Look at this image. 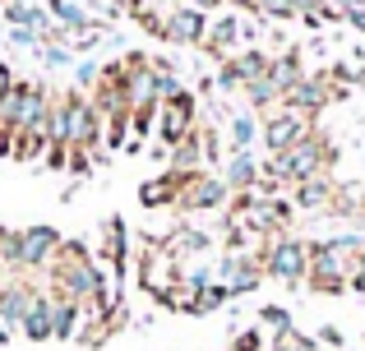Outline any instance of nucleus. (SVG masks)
<instances>
[{
  "instance_id": "nucleus-37",
  "label": "nucleus",
  "mask_w": 365,
  "mask_h": 351,
  "mask_svg": "<svg viewBox=\"0 0 365 351\" xmlns=\"http://www.w3.org/2000/svg\"><path fill=\"white\" fill-rule=\"evenodd\" d=\"M111 5H116V9H134V5H139V0H111Z\"/></svg>"
},
{
  "instance_id": "nucleus-18",
  "label": "nucleus",
  "mask_w": 365,
  "mask_h": 351,
  "mask_svg": "<svg viewBox=\"0 0 365 351\" xmlns=\"http://www.w3.org/2000/svg\"><path fill=\"white\" fill-rule=\"evenodd\" d=\"M259 176H264V167H259L250 153H232L227 167H222V180L232 185V194H250V189L259 185Z\"/></svg>"
},
{
  "instance_id": "nucleus-19",
  "label": "nucleus",
  "mask_w": 365,
  "mask_h": 351,
  "mask_svg": "<svg viewBox=\"0 0 365 351\" xmlns=\"http://www.w3.org/2000/svg\"><path fill=\"white\" fill-rule=\"evenodd\" d=\"M171 172H208V148H204V130H195L190 139H180L171 148Z\"/></svg>"
},
{
  "instance_id": "nucleus-35",
  "label": "nucleus",
  "mask_w": 365,
  "mask_h": 351,
  "mask_svg": "<svg viewBox=\"0 0 365 351\" xmlns=\"http://www.w3.org/2000/svg\"><path fill=\"white\" fill-rule=\"evenodd\" d=\"M333 5H338V9H342V14H347V9H361V5H365V0H333Z\"/></svg>"
},
{
  "instance_id": "nucleus-2",
  "label": "nucleus",
  "mask_w": 365,
  "mask_h": 351,
  "mask_svg": "<svg viewBox=\"0 0 365 351\" xmlns=\"http://www.w3.org/2000/svg\"><path fill=\"white\" fill-rule=\"evenodd\" d=\"M61 107H65V144H70L74 153L107 157V144H102V116H98V107H93L88 93L65 88Z\"/></svg>"
},
{
  "instance_id": "nucleus-39",
  "label": "nucleus",
  "mask_w": 365,
  "mask_h": 351,
  "mask_svg": "<svg viewBox=\"0 0 365 351\" xmlns=\"http://www.w3.org/2000/svg\"><path fill=\"white\" fill-rule=\"evenodd\" d=\"M0 291H5V273H0Z\"/></svg>"
},
{
  "instance_id": "nucleus-22",
  "label": "nucleus",
  "mask_w": 365,
  "mask_h": 351,
  "mask_svg": "<svg viewBox=\"0 0 365 351\" xmlns=\"http://www.w3.org/2000/svg\"><path fill=\"white\" fill-rule=\"evenodd\" d=\"M46 9H51V19L65 28V33H79L83 37V33H93V28H98L88 14H83L79 0H46Z\"/></svg>"
},
{
  "instance_id": "nucleus-40",
  "label": "nucleus",
  "mask_w": 365,
  "mask_h": 351,
  "mask_svg": "<svg viewBox=\"0 0 365 351\" xmlns=\"http://www.w3.org/2000/svg\"><path fill=\"white\" fill-rule=\"evenodd\" d=\"M5 5H14V0H5Z\"/></svg>"
},
{
  "instance_id": "nucleus-9",
  "label": "nucleus",
  "mask_w": 365,
  "mask_h": 351,
  "mask_svg": "<svg viewBox=\"0 0 365 351\" xmlns=\"http://www.w3.org/2000/svg\"><path fill=\"white\" fill-rule=\"evenodd\" d=\"M310 116H301V111H292L282 102V107H273L264 116V144H268V153H287L292 144H301L305 135H310Z\"/></svg>"
},
{
  "instance_id": "nucleus-27",
  "label": "nucleus",
  "mask_w": 365,
  "mask_h": 351,
  "mask_svg": "<svg viewBox=\"0 0 365 351\" xmlns=\"http://www.w3.org/2000/svg\"><path fill=\"white\" fill-rule=\"evenodd\" d=\"M0 273H19V231L0 226Z\"/></svg>"
},
{
  "instance_id": "nucleus-17",
  "label": "nucleus",
  "mask_w": 365,
  "mask_h": 351,
  "mask_svg": "<svg viewBox=\"0 0 365 351\" xmlns=\"http://www.w3.org/2000/svg\"><path fill=\"white\" fill-rule=\"evenodd\" d=\"M292 204L296 208H333L338 204V185L329 180V172L310 176V180H301V185H292Z\"/></svg>"
},
{
  "instance_id": "nucleus-21",
  "label": "nucleus",
  "mask_w": 365,
  "mask_h": 351,
  "mask_svg": "<svg viewBox=\"0 0 365 351\" xmlns=\"http://www.w3.org/2000/svg\"><path fill=\"white\" fill-rule=\"evenodd\" d=\"M83 305L79 300H65V296H51V337H79L83 328Z\"/></svg>"
},
{
  "instance_id": "nucleus-5",
  "label": "nucleus",
  "mask_w": 365,
  "mask_h": 351,
  "mask_svg": "<svg viewBox=\"0 0 365 351\" xmlns=\"http://www.w3.org/2000/svg\"><path fill=\"white\" fill-rule=\"evenodd\" d=\"M264 278H268V273H264V250H241V245H232V250L217 259V282H222L232 296L255 291Z\"/></svg>"
},
{
  "instance_id": "nucleus-15",
  "label": "nucleus",
  "mask_w": 365,
  "mask_h": 351,
  "mask_svg": "<svg viewBox=\"0 0 365 351\" xmlns=\"http://www.w3.org/2000/svg\"><path fill=\"white\" fill-rule=\"evenodd\" d=\"M190 172H162L158 180H148V185H139V204L143 208H176L180 199V185H185Z\"/></svg>"
},
{
  "instance_id": "nucleus-34",
  "label": "nucleus",
  "mask_w": 365,
  "mask_h": 351,
  "mask_svg": "<svg viewBox=\"0 0 365 351\" xmlns=\"http://www.w3.org/2000/svg\"><path fill=\"white\" fill-rule=\"evenodd\" d=\"M347 23H351V28H361V33H365V5H361V9H347Z\"/></svg>"
},
{
  "instance_id": "nucleus-6",
  "label": "nucleus",
  "mask_w": 365,
  "mask_h": 351,
  "mask_svg": "<svg viewBox=\"0 0 365 351\" xmlns=\"http://www.w3.org/2000/svg\"><path fill=\"white\" fill-rule=\"evenodd\" d=\"M199 130V107H195V98H190L185 88L180 93H171V98H162V107H158V139L167 148H176L180 139H190Z\"/></svg>"
},
{
  "instance_id": "nucleus-24",
  "label": "nucleus",
  "mask_w": 365,
  "mask_h": 351,
  "mask_svg": "<svg viewBox=\"0 0 365 351\" xmlns=\"http://www.w3.org/2000/svg\"><path fill=\"white\" fill-rule=\"evenodd\" d=\"M264 139V125L255 120V111H236L232 116V153H250V144Z\"/></svg>"
},
{
  "instance_id": "nucleus-3",
  "label": "nucleus",
  "mask_w": 365,
  "mask_h": 351,
  "mask_svg": "<svg viewBox=\"0 0 365 351\" xmlns=\"http://www.w3.org/2000/svg\"><path fill=\"white\" fill-rule=\"evenodd\" d=\"M310 259H314V245L296 241V236H277L264 250V273L277 278V282H287V287H301V282L310 278Z\"/></svg>"
},
{
  "instance_id": "nucleus-13",
  "label": "nucleus",
  "mask_w": 365,
  "mask_h": 351,
  "mask_svg": "<svg viewBox=\"0 0 365 351\" xmlns=\"http://www.w3.org/2000/svg\"><path fill=\"white\" fill-rule=\"evenodd\" d=\"M208 37V14L195 5H176L167 14V42H180V46H204Z\"/></svg>"
},
{
  "instance_id": "nucleus-11",
  "label": "nucleus",
  "mask_w": 365,
  "mask_h": 351,
  "mask_svg": "<svg viewBox=\"0 0 365 351\" xmlns=\"http://www.w3.org/2000/svg\"><path fill=\"white\" fill-rule=\"evenodd\" d=\"M37 296H42V287H37L33 278L9 273V278H5V291H0V324H5V328H19L28 319V310H33Z\"/></svg>"
},
{
  "instance_id": "nucleus-31",
  "label": "nucleus",
  "mask_w": 365,
  "mask_h": 351,
  "mask_svg": "<svg viewBox=\"0 0 365 351\" xmlns=\"http://www.w3.org/2000/svg\"><path fill=\"white\" fill-rule=\"evenodd\" d=\"M259 319H264V324H273L277 333H282V328H292V315H287L282 305H264V310H259Z\"/></svg>"
},
{
  "instance_id": "nucleus-36",
  "label": "nucleus",
  "mask_w": 365,
  "mask_h": 351,
  "mask_svg": "<svg viewBox=\"0 0 365 351\" xmlns=\"http://www.w3.org/2000/svg\"><path fill=\"white\" fill-rule=\"evenodd\" d=\"M190 5H195V9H217L222 0H190Z\"/></svg>"
},
{
  "instance_id": "nucleus-28",
  "label": "nucleus",
  "mask_w": 365,
  "mask_h": 351,
  "mask_svg": "<svg viewBox=\"0 0 365 351\" xmlns=\"http://www.w3.org/2000/svg\"><path fill=\"white\" fill-rule=\"evenodd\" d=\"M250 5H255L259 14H268V19H296V14H301L296 0H250Z\"/></svg>"
},
{
  "instance_id": "nucleus-33",
  "label": "nucleus",
  "mask_w": 365,
  "mask_h": 351,
  "mask_svg": "<svg viewBox=\"0 0 365 351\" xmlns=\"http://www.w3.org/2000/svg\"><path fill=\"white\" fill-rule=\"evenodd\" d=\"M14 83H19V79H14V70H9V65L0 61V102L9 98V88H14Z\"/></svg>"
},
{
  "instance_id": "nucleus-32",
  "label": "nucleus",
  "mask_w": 365,
  "mask_h": 351,
  "mask_svg": "<svg viewBox=\"0 0 365 351\" xmlns=\"http://www.w3.org/2000/svg\"><path fill=\"white\" fill-rule=\"evenodd\" d=\"M42 61H46V65H56V70H65V65H70L74 56L65 51V46H42Z\"/></svg>"
},
{
  "instance_id": "nucleus-4",
  "label": "nucleus",
  "mask_w": 365,
  "mask_h": 351,
  "mask_svg": "<svg viewBox=\"0 0 365 351\" xmlns=\"http://www.w3.org/2000/svg\"><path fill=\"white\" fill-rule=\"evenodd\" d=\"M232 185L222 180V172H190L185 185H180V199H176V213H213V208H227L232 204Z\"/></svg>"
},
{
  "instance_id": "nucleus-14",
  "label": "nucleus",
  "mask_w": 365,
  "mask_h": 351,
  "mask_svg": "<svg viewBox=\"0 0 365 351\" xmlns=\"http://www.w3.org/2000/svg\"><path fill=\"white\" fill-rule=\"evenodd\" d=\"M102 259H107V268H111V278H125L130 273V231H125V222L120 217H107V226H102Z\"/></svg>"
},
{
  "instance_id": "nucleus-25",
  "label": "nucleus",
  "mask_w": 365,
  "mask_h": 351,
  "mask_svg": "<svg viewBox=\"0 0 365 351\" xmlns=\"http://www.w3.org/2000/svg\"><path fill=\"white\" fill-rule=\"evenodd\" d=\"M268 79H273L277 88H282V98H287V93L305 79V74H301V61H296V56H277V61L268 65Z\"/></svg>"
},
{
  "instance_id": "nucleus-10",
  "label": "nucleus",
  "mask_w": 365,
  "mask_h": 351,
  "mask_svg": "<svg viewBox=\"0 0 365 351\" xmlns=\"http://www.w3.org/2000/svg\"><path fill=\"white\" fill-rule=\"evenodd\" d=\"M333 98H342V88L333 83V74H310V79H301L292 93H287V107L301 111V116H319Z\"/></svg>"
},
{
  "instance_id": "nucleus-20",
  "label": "nucleus",
  "mask_w": 365,
  "mask_h": 351,
  "mask_svg": "<svg viewBox=\"0 0 365 351\" xmlns=\"http://www.w3.org/2000/svg\"><path fill=\"white\" fill-rule=\"evenodd\" d=\"M162 245H167V250L176 254L180 263H185V259H195V254H204L208 245H213V236L199 231V226H176L171 236H162Z\"/></svg>"
},
{
  "instance_id": "nucleus-23",
  "label": "nucleus",
  "mask_w": 365,
  "mask_h": 351,
  "mask_svg": "<svg viewBox=\"0 0 365 351\" xmlns=\"http://www.w3.org/2000/svg\"><path fill=\"white\" fill-rule=\"evenodd\" d=\"M19 328H24L33 342H46V337H51V291L46 287H42V296L33 300V310H28V319Z\"/></svg>"
},
{
  "instance_id": "nucleus-38",
  "label": "nucleus",
  "mask_w": 365,
  "mask_h": 351,
  "mask_svg": "<svg viewBox=\"0 0 365 351\" xmlns=\"http://www.w3.org/2000/svg\"><path fill=\"white\" fill-rule=\"evenodd\" d=\"M296 5H301V9H305V5H314V0H296Z\"/></svg>"
},
{
  "instance_id": "nucleus-16",
  "label": "nucleus",
  "mask_w": 365,
  "mask_h": 351,
  "mask_svg": "<svg viewBox=\"0 0 365 351\" xmlns=\"http://www.w3.org/2000/svg\"><path fill=\"white\" fill-rule=\"evenodd\" d=\"M204 46L213 56H222V61H232L236 51H241V19L236 14H222V19H213L208 23V37H204Z\"/></svg>"
},
{
  "instance_id": "nucleus-7",
  "label": "nucleus",
  "mask_w": 365,
  "mask_h": 351,
  "mask_svg": "<svg viewBox=\"0 0 365 351\" xmlns=\"http://www.w3.org/2000/svg\"><path fill=\"white\" fill-rule=\"evenodd\" d=\"M65 236L56 231V226H24L19 231V273H46L51 268V259L61 254Z\"/></svg>"
},
{
  "instance_id": "nucleus-1",
  "label": "nucleus",
  "mask_w": 365,
  "mask_h": 351,
  "mask_svg": "<svg viewBox=\"0 0 365 351\" xmlns=\"http://www.w3.org/2000/svg\"><path fill=\"white\" fill-rule=\"evenodd\" d=\"M329 162H333L329 139H324L319 130H310V135H305L301 144H292L287 153H268L264 172L273 176V180H282V185H301V180H310V176H324V172H329Z\"/></svg>"
},
{
  "instance_id": "nucleus-8",
  "label": "nucleus",
  "mask_w": 365,
  "mask_h": 351,
  "mask_svg": "<svg viewBox=\"0 0 365 351\" xmlns=\"http://www.w3.org/2000/svg\"><path fill=\"white\" fill-rule=\"evenodd\" d=\"M180 278H185V273H180V259H176V254H171L162 241H153L148 250L139 254V287H143V291L162 296V291H171Z\"/></svg>"
},
{
  "instance_id": "nucleus-30",
  "label": "nucleus",
  "mask_w": 365,
  "mask_h": 351,
  "mask_svg": "<svg viewBox=\"0 0 365 351\" xmlns=\"http://www.w3.org/2000/svg\"><path fill=\"white\" fill-rule=\"evenodd\" d=\"M232 351H264V333H259V328H241L236 342H232Z\"/></svg>"
},
{
  "instance_id": "nucleus-29",
  "label": "nucleus",
  "mask_w": 365,
  "mask_h": 351,
  "mask_svg": "<svg viewBox=\"0 0 365 351\" xmlns=\"http://www.w3.org/2000/svg\"><path fill=\"white\" fill-rule=\"evenodd\" d=\"M273 351H319V347H314L305 333H296V328H282V333L273 337Z\"/></svg>"
},
{
  "instance_id": "nucleus-12",
  "label": "nucleus",
  "mask_w": 365,
  "mask_h": 351,
  "mask_svg": "<svg viewBox=\"0 0 365 351\" xmlns=\"http://www.w3.org/2000/svg\"><path fill=\"white\" fill-rule=\"evenodd\" d=\"M268 65H273V56H264V51H236L232 61H222V74H217V83L222 88H250V83H259V79H268Z\"/></svg>"
},
{
  "instance_id": "nucleus-26",
  "label": "nucleus",
  "mask_w": 365,
  "mask_h": 351,
  "mask_svg": "<svg viewBox=\"0 0 365 351\" xmlns=\"http://www.w3.org/2000/svg\"><path fill=\"white\" fill-rule=\"evenodd\" d=\"M227 300H232V291H227L222 282H204V287H199V300H195V315H213Z\"/></svg>"
}]
</instances>
